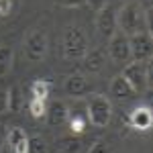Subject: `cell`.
Instances as JSON below:
<instances>
[{"label": "cell", "mask_w": 153, "mask_h": 153, "mask_svg": "<svg viewBox=\"0 0 153 153\" xmlns=\"http://www.w3.org/2000/svg\"><path fill=\"white\" fill-rule=\"evenodd\" d=\"M88 153H112V145L108 141H104V139H98V141H94V145L88 149Z\"/></svg>", "instance_id": "22"}, {"label": "cell", "mask_w": 153, "mask_h": 153, "mask_svg": "<svg viewBox=\"0 0 153 153\" xmlns=\"http://www.w3.org/2000/svg\"><path fill=\"white\" fill-rule=\"evenodd\" d=\"M96 29H98V35L102 39H110V37L118 33V25H117V8L106 4L104 8L98 10L96 16Z\"/></svg>", "instance_id": "8"}, {"label": "cell", "mask_w": 153, "mask_h": 153, "mask_svg": "<svg viewBox=\"0 0 153 153\" xmlns=\"http://www.w3.org/2000/svg\"><path fill=\"white\" fill-rule=\"evenodd\" d=\"M110 94L117 100H131L135 96V90L131 88V84L123 78V76H114L110 80Z\"/></svg>", "instance_id": "13"}, {"label": "cell", "mask_w": 153, "mask_h": 153, "mask_svg": "<svg viewBox=\"0 0 153 153\" xmlns=\"http://www.w3.org/2000/svg\"><path fill=\"white\" fill-rule=\"evenodd\" d=\"M12 10V0H0V16H8Z\"/></svg>", "instance_id": "24"}, {"label": "cell", "mask_w": 153, "mask_h": 153, "mask_svg": "<svg viewBox=\"0 0 153 153\" xmlns=\"http://www.w3.org/2000/svg\"><path fill=\"white\" fill-rule=\"evenodd\" d=\"M45 117H47L49 127H59V125H65V123H68V117H70V108L65 106V102L55 100V102H51V104L47 106Z\"/></svg>", "instance_id": "10"}, {"label": "cell", "mask_w": 153, "mask_h": 153, "mask_svg": "<svg viewBox=\"0 0 153 153\" xmlns=\"http://www.w3.org/2000/svg\"><path fill=\"white\" fill-rule=\"evenodd\" d=\"M27 153H47V143H45V139L39 137V135L29 137V141H27Z\"/></svg>", "instance_id": "21"}, {"label": "cell", "mask_w": 153, "mask_h": 153, "mask_svg": "<svg viewBox=\"0 0 153 153\" xmlns=\"http://www.w3.org/2000/svg\"><path fill=\"white\" fill-rule=\"evenodd\" d=\"M31 98H37V100H47L49 94H51V82L49 80H35L31 82Z\"/></svg>", "instance_id": "17"}, {"label": "cell", "mask_w": 153, "mask_h": 153, "mask_svg": "<svg viewBox=\"0 0 153 153\" xmlns=\"http://www.w3.org/2000/svg\"><path fill=\"white\" fill-rule=\"evenodd\" d=\"M84 147V141L80 135H68V137H61L59 139V151L61 153H80Z\"/></svg>", "instance_id": "15"}, {"label": "cell", "mask_w": 153, "mask_h": 153, "mask_svg": "<svg viewBox=\"0 0 153 153\" xmlns=\"http://www.w3.org/2000/svg\"><path fill=\"white\" fill-rule=\"evenodd\" d=\"M68 125H70V131L74 135H82L86 127L90 125L88 123V117H86V112H80V110H76V112H71L70 110V117H68Z\"/></svg>", "instance_id": "16"}, {"label": "cell", "mask_w": 153, "mask_h": 153, "mask_svg": "<svg viewBox=\"0 0 153 153\" xmlns=\"http://www.w3.org/2000/svg\"><path fill=\"white\" fill-rule=\"evenodd\" d=\"M29 112H31L33 118H45V112H47V100L31 98V100H29Z\"/></svg>", "instance_id": "20"}, {"label": "cell", "mask_w": 153, "mask_h": 153, "mask_svg": "<svg viewBox=\"0 0 153 153\" xmlns=\"http://www.w3.org/2000/svg\"><path fill=\"white\" fill-rule=\"evenodd\" d=\"M8 112V90L0 88V114Z\"/></svg>", "instance_id": "23"}, {"label": "cell", "mask_w": 153, "mask_h": 153, "mask_svg": "<svg viewBox=\"0 0 153 153\" xmlns=\"http://www.w3.org/2000/svg\"><path fill=\"white\" fill-rule=\"evenodd\" d=\"M86 117H88V123L96 127V129H104L106 125L110 123V117H112V104L110 100L102 94H96L88 100V106H86Z\"/></svg>", "instance_id": "3"}, {"label": "cell", "mask_w": 153, "mask_h": 153, "mask_svg": "<svg viewBox=\"0 0 153 153\" xmlns=\"http://www.w3.org/2000/svg\"><path fill=\"white\" fill-rule=\"evenodd\" d=\"M86 4L92 8V10H100V8H104L106 4H108V0H86Z\"/></svg>", "instance_id": "25"}, {"label": "cell", "mask_w": 153, "mask_h": 153, "mask_svg": "<svg viewBox=\"0 0 153 153\" xmlns=\"http://www.w3.org/2000/svg\"><path fill=\"white\" fill-rule=\"evenodd\" d=\"M108 57L112 59V63H118V65H127L131 61L129 37L123 35L120 31L108 39Z\"/></svg>", "instance_id": "6"}, {"label": "cell", "mask_w": 153, "mask_h": 153, "mask_svg": "<svg viewBox=\"0 0 153 153\" xmlns=\"http://www.w3.org/2000/svg\"><path fill=\"white\" fill-rule=\"evenodd\" d=\"M47 53V35L43 31H33L25 39V55L29 61H41Z\"/></svg>", "instance_id": "7"}, {"label": "cell", "mask_w": 153, "mask_h": 153, "mask_svg": "<svg viewBox=\"0 0 153 153\" xmlns=\"http://www.w3.org/2000/svg\"><path fill=\"white\" fill-rule=\"evenodd\" d=\"M12 57H14V51L10 47H6V45H0V78L10 71Z\"/></svg>", "instance_id": "18"}, {"label": "cell", "mask_w": 153, "mask_h": 153, "mask_svg": "<svg viewBox=\"0 0 153 153\" xmlns=\"http://www.w3.org/2000/svg\"><path fill=\"white\" fill-rule=\"evenodd\" d=\"M23 106V94L19 86H10L8 88V112H19Z\"/></svg>", "instance_id": "19"}, {"label": "cell", "mask_w": 153, "mask_h": 153, "mask_svg": "<svg viewBox=\"0 0 153 153\" xmlns=\"http://www.w3.org/2000/svg\"><path fill=\"white\" fill-rule=\"evenodd\" d=\"M88 35L84 33L82 27L78 25H70L63 33V43H61V49H63V57L71 59V61H82L84 55L88 53Z\"/></svg>", "instance_id": "1"}, {"label": "cell", "mask_w": 153, "mask_h": 153, "mask_svg": "<svg viewBox=\"0 0 153 153\" xmlns=\"http://www.w3.org/2000/svg\"><path fill=\"white\" fill-rule=\"evenodd\" d=\"M120 76L131 84V88L135 90V94H143V92L149 88V80H147V61H145V63H139V61L127 63Z\"/></svg>", "instance_id": "5"}, {"label": "cell", "mask_w": 153, "mask_h": 153, "mask_svg": "<svg viewBox=\"0 0 153 153\" xmlns=\"http://www.w3.org/2000/svg\"><path fill=\"white\" fill-rule=\"evenodd\" d=\"M63 90H65V94L70 98H84L90 92V84L82 74H71L63 82Z\"/></svg>", "instance_id": "9"}, {"label": "cell", "mask_w": 153, "mask_h": 153, "mask_svg": "<svg viewBox=\"0 0 153 153\" xmlns=\"http://www.w3.org/2000/svg\"><path fill=\"white\" fill-rule=\"evenodd\" d=\"M27 141H29V135L21 127L6 129V143L12 153H27Z\"/></svg>", "instance_id": "12"}, {"label": "cell", "mask_w": 153, "mask_h": 153, "mask_svg": "<svg viewBox=\"0 0 153 153\" xmlns=\"http://www.w3.org/2000/svg\"><path fill=\"white\" fill-rule=\"evenodd\" d=\"M129 49H131V59L145 63L153 55V41L147 31H139L135 35H129Z\"/></svg>", "instance_id": "4"}, {"label": "cell", "mask_w": 153, "mask_h": 153, "mask_svg": "<svg viewBox=\"0 0 153 153\" xmlns=\"http://www.w3.org/2000/svg\"><path fill=\"white\" fill-rule=\"evenodd\" d=\"M151 110H149V106L143 104V106H137L133 112L129 114V125L133 127V129L137 131H149L151 129Z\"/></svg>", "instance_id": "11"}, {"label": "cell", "mask_w": 153, "mask_h": 153, "mask_svg": "<svg viewBox=\"0 0 153 153\" xmlns=\"http://www.w3.org/2000/svg\"><path fill=\"white\" fill-rule=\"evenodd\" d=\"M143 23H145V10L139 2H127L117 10V25L123 35H135L143 31Z\"/></svg>", "instance_id": "2"}, {"label": "cell", "mask_w": 153, "mask_h": 153, "mask_svg": "<svg viewBox=\"0 0 153 153\" xmlns=\"http://www.w3.org/2000/svg\"><path fill=\"white\" fill-rule=\"evenodd\" d=\"M61 6H68V8H76V6H82L86 4V0H57Z\"/></svg>", "instance_id": "26"}, {"label": "cell", "mask_w": 153, "mask_h": 153, "mask_svg": "<svg viewBox=\"0 0 153 153\" xmlns=\"http://www.w3.org/2000/svg\"><path fill=\"white\" fill-rule=\"evenodd\" d=\"M84 68L88 74H98L104 68V53L100 49H88V53L84 55Z\"/></svg>", "instance_id": "14"}, {"label": "cell", "mask_w": 153, "mask_h": 153, "mask_svg": "<svg viewBox=\"0 0 153 153\" xmlns=\"http://www.w3.org/2000/svg\"><path fill=\"white\" fill-rule=\"evenodd\" d=\"M4 143H6V125H0V151H2Z\"/></svg>", "instance_id": "27"}]
</instances>
